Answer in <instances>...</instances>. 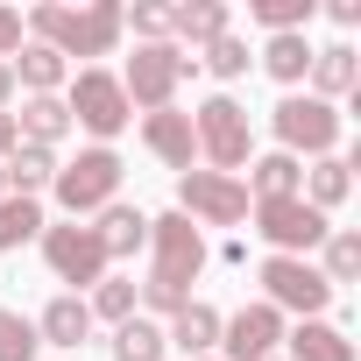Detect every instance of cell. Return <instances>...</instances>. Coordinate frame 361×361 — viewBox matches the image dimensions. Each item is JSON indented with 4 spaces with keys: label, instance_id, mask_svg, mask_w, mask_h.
Returning <instances> with one entry per match:
<instances>
[{
    "label": "cell",
    "instance_id": "obj_1",
    "mask_svg": "<svg viewBox=\"0 0 361 361\" xmlns=\"http://www.w3.org/2000/svg\"><path fill=\"white\" fill-rule=\"evenodd\" d=\"M149 276L135 283L142 290V319H170V312H185L192 305V283L206 276V262H213V248H206V234L185 220V213H156L149 220Z\"/></svg>",
    "mask_w": 361,
    "mask_h": 361
},
{
    "label": "cell",
    "instance_id": "obj_2",
    "mask_svg": "<svg viewBox=\"0 0 361 361\" xmlns=\"http://www.w3.org/2000/svg\"><path fill=\"white\" fill-rule=\"evenodd\" d=\"M29 43H50L64 64L71 57H114V43L128 36L121 29V0H92V8H57V0H43V8L22 15Z\"/></svg>",
    "mask_w": 361,
    "mask_h": 361
},
{
    "label": "cell",
    "instance_id": "obj_3",
    "mask_svg": "<svg viewBox=\"0 0 361 361\" xmlns=\"http://www.w3.org/2000/svg\"><path fill=\"white\" fill-rule=\"evenodd\" d=\"M121 177H128V163H121V149H78L71 163H57V177H50V199L71 213V220H92V213H106L114 199H121Z\"/></svg>",
    "mask_w": 361,
    "mask_h": 361
},
{
    "label": "cell",
    "instance_id": "obj_4",
    "mask_svg": "<svg viewBox=\"0 0 361 361\" xmlns=\"http://www.w3.org/2000/svg\"><path fill=\"white\" fill-rule=\"evenodd\" d=\"M192 135H199V156H206V170H227V177H241V170H248V156H255V128H248V106H241L234 92H213V99H199V114H192Z\"/></svg>",
    "mask_w": 361,
    "mask_h": 361
},
{
    "label": "cell",
    "instance_id": "obj_5",
    "mask_svg": "<svg viewBox=\"0 0 361 361\" xmlns=\"http://www.w3.org/2000/svg\"><path fill=\"white\" fill-rule=\"evenodd\" d=\"M192 71H199V57H185L177 43H135L128 71H114V78H121L128 106H142V114H163V106H177V85H185Z\"/></svg>",
    "mask_w": 361,
    "mask_h": 361
},
{
    "label": "cell",
    "instance_id": "obj_6",
    "mask_svg": "<svg viewBox=\"0 0 361 361\" xmlns=\"http://www.w3.org/2000/svg\"><path fill=\"white\" fill-rule=\"evenodd\" d=\"M64 114H71V128H85L99 149H114V135L135 121V106H128L121 78H114V71H99V64L71 71V85H64Z\"/></svg>",
    "mask_w": 361,
    "mask_h": 361
},
{
    "label": "cell",
    "instance_id": "obj_7",
    "mask_svg": "<svg viewBox=\"0 0 361 361\" xmlns=\"http://www.w3.org/2000/svg\"><path fill=\"white\" fill-rule=\"evenodd\" d=\"M269 128H276V149L283 156H340V106L312 99V92H283L269 106Z\"/></svg>",
    "mask_w": 361,
    "mask_h": 361
},
{
    "label": "cell",
    "instance_id": "obj_8",
    "mask_svg": "<svg viewBox=\"0 0 361 361\" xmlns=\"http://www.w3.org/2000/svg\"><path fill=\"white\" fill-rule=\"evenodd\" d=\"M177 213H185L199 234L206 227H248L255 199H248L241 177H227V170H185V177H177Z\"/></svg>",
    "mask_w": 361,
    "mask_h": 361
},
{
    "label": "cell",
    "instance_id": "obj_9",
    "mask_svg": "<svg viewBox=\"0 0 361 361\" xmlns=\"http://www.w3.org/2000/svg\"><path fill=\"white\" fill-rule=\"evenodd\" d=\"M262 305H276V312H298V319H326V305L340 298L326 276H319V262H305V255H262Z\"/></svg>",
    "mask_w": 361,
    "mask_h": 361
},
{
    "label": "cell",
    "instance_id": "obj_10",
    "mask_svg": "<svg viewBox=\"0 0 361 361\" xmlns=\"http://www.w3.org/2000/svg\"><path fill=\"white\" fill-rule=\"evenodd\" d=\"M248 220H255V234L269 241V255H305V262H312L319 241L333 234V220H326L319 206H305V199H262Z\"/></svg>",
    "mask_w": 361,
    "mask_h": 361
},
{
    "label": "cell",
    "instance_id": "obj_11",
    "mask_svg": "<svg viewBox=\"0 0 361 361\" xmlns=\"http://www.w3.org/2000/svg\"><path fill=\"white\" fill-rule=\"evenodd\" d=\"M43 262H50V276L57 283H71V298L78 290H92L99 276H114V262H106V248H99V234L92 227H78V220H64V227H43Z\"/></svg>",
    "mask_w": 361,
    "mask_h": 361
},
{
    "label": "cell",
    "instance_id": "obj_12",
    "mask_svg": "<svg viewBox=\"0 0 361 361\" xmlns=\"http://www.w3.org/2000/svg\"><path fill=\"white\" fill-rule=\"evenodd\" d=\"M283 347V312L276 305H241V312H227L220 319V361H269Z\"/></svg>",
    "mask_w": 361,
    "mask_h": 361
},
{
    "label": "cell",
    "instance_id": "obj_13",
    "mask_svg": "<svg viewBox=\"0 0 361 361\" xmlns=\"http://www.w3.org/2000/svg\"><path fill=\"white\" fill-rule=\"evenodd\" d=\"M142 149L163 163V170H199V135H192V114H177V106H163V114H142Z\"/></svg>",
    "mask_w": 361,
    "mask_h": 361
},
{
    "label": "cell",
    "instance_id": "obj_14",
    "mask_svg": "<svg viewBox=\"0 0 361 361\" xmlns=\"http://www.w3.org/2000/svg\"><path fill=\"white\" fill-rule=\"evenodd\" d=\"M305 85H312V99H326V106L354 99V92H361V57H354V43H326V50H312Z\"/></svg>",
    "mask_w": 361,
    "mask_h": 361
},
{
    "label": "cell",
    "instance_id": "obj_15",
    "mask_svg": "<svg viewBox=\"0 0 361 361\" xmlns=\"http://www.w3.org/2000/svg\"><path fill=\"white\" fill-rule=\"evenodd\" d=\"M163 347H177L185 361H206V354H220V312H213L206 298H192L185 312H170V326H163Z\"/></svg>",
    "mask_w": 361,
    "mask_h": 361
},
{
    "label": "cell",
    "instance_id": "obj_16",
    "mask_svg": "<svg viewBox=\"0 0 361 361\" xmlns=\"http://www.w3.org/2000/svg\"><path fill=\"white\" fill-rule=\"evenodd\" d=\"M234 29V15H227V0H185V8H170V43L177 50H206V43H220Z\"/></svg>",
    "mask_w": 361,
    "mask_h": 361
},
{
    "label": "cell",
    "instance_id": "obj_17",
    "mask_svg": "<svg viewBox=\"0 0 361 361\" xmlns=\"http://www.w3.org/2000/svg\"><path fill=\"white\" fill-rule=\"evenodd\" d=\"M92 234H99L106 262H128L135 248H149V213H142V206H128V199H114L106 213H92Z\"/></svg>",
    "mask_w": 361,
    "mask_h": 361
},
{
    "label": "cell",
    "instance_id": "obj_18",
    "mask_svg": "<svg viewBox=\"0 0 361 361\" xmlns=\"http://www.w3.org/2000/svg\"><path fill=\"white\" fill-rule=\"evenodd\" d=\"M283 361H354V340H347V326H333V319H298V326H283Z\"/></svg>",
    "mask_w": 361,
    "mask_h": 361
},
{
    "label": "cell",
    "instance_id": "obj_19",
    "mask_svg": "<svg viewBox=\"0 0 361 361\" xmlns=\"http://www.w3.org/2000/svg\"><path fill=\"white\" fill-rule=\"evenodd\" d=\"M312 50H319V43H312L305 29H290V36H262V57H255V64H262L283 92H298L305 71H312Z\"/></svg>",
    "mask_w": 361,
    "mask_h": 361
},
{
    "label": "cell",
    "instance_id": "obj_20",
    "mask_svg": "<svg viewBox=\"0 0 361 361\" xmlns=\"http://www.w3.org/2000/svg\"><path fill=\"white\" fill-rule=\"evenodd\" d=\"M8 71H15V85H22L29 99H36V92H64V85H71V64H64L50 43H22V50L8 57Z\"/></svg>",
    "mask_w": 361,
    "mask_h": 361
},
{
    "label": "cell",
    "instance_id": "obj_21",
    "mask_svg": "<svg viewBox=\"0 0 361 361\" xmlns=\"http://www.w3.org/2000/svg\"><path fill=\"white\" fill-rule=\"evenodd\" d=\"M15 135H22V142H36V149H64V135H71L64 92H36V99H22V114H15Z\"/></svg>",
    "mask_w": 361,
    "mask_h": 361
},
{
    "label": "cell",
    "instance_id": "obj_22",
    "mask_svg": "<svg viewBox=\"0 0 361 361\" xmlns=\"http://www.w3.org/2000/svg\"><path fill=\"white\" fill-rule=\"evenodd\" d=\"M36 340H43V347H64V354L85 347V340H92V312H85V298H71V290L50 298L43 319H36Z\"/></svg>",
    "mask_w": 361,
    "mask_h": 361
},
{
    "label": "cell",
    "instance_id": "obj_23",
    "mask_svg": "<svg viewBox=\"0 0 361 361\" xmlns=\"http://www.w3.org/2000/svg\"><path fill=\"white\" fill-rule=\"evenodd\" d=\"M248 199L262 206V199H298V185H305V163L298 156H283V149H269V156H248Z\"/></svg>",
    "mask_w": 361,
    "mask_h": 361
},
{
    "label": "cell",
    "instance_id": "obj_24",
    "mask_svg": "<svg viewBox=\"0 0 361 361\" xmlns=\"http://www.w3.org/2000/svg\"><path fill=\"white\" fill-rule=\"evenodd\" d=\"M57 149H36V142H15L8 149V163H0V177H8V192L15 199H36V192H50V177H57Z\"/></svg>",
    "mask_w": 361,
    "mask_h": 361
},
{
    "label": "cell",
    "instance_id": "obj_25",
    "mask_svg": "<svg viewBox=\"0 0 361 361\" xmlns=\"http://www.w3.org/2000/svg\"><path fill=\"white\" fill-rule=\"evenodd\" d=\"M347 192H354V170H347L340 156H312V163H305V185H298L305 206H319V213L333 220V206H347Z\"/></svg>",
    "mask_w": 361,
    "mask_h": 361
},
{
    "label": "cell",
    "instance_id": "obj_26",
    "mask_svg": "<svg viewBox=\"0 0 361 361\" xmlns=\"http://www.w3.org/2000/svg\"><path fill=\"white\" fill-rule=\"evenodd\" d=\"M319 276H326L333 290L361 283V234H354V227H333V234L319 241Z\"/></svg>",
    "mask_w": 361,
    "mask_h": 361
},
{
    "label": "cell",
    "instance_id": "obj_27",
    "mask_svg": "<svg viewBox=\"0 0 361 361\" xmlns=\"http://www.w3.org/2000/svg\"><path fill=\"white\" fill-rule=\"evenodd\" d=\"M106 347H114V361H163V354H170V347H163V326H156V319H142V312H135V319H121Z\"/></svg>",
    "mask_w": 361,
    "mask_h": 361
},
{
    "label": "cell",
    "instance_id": "obj_28",
    "mask_svg": "<svg viewBox=\"0 0 361 361\" xmlns=\"http://www.w3.org/2000/svg\"><path fill=\"white\" fill-rule=\"evenodd\" d=\"M43 227H50V220H43V206H36V199H15V192L0 199V255L43 241Z\"/></svg>",
    "mask_w": 361,
    "mask_h": 361
},
{
    "label": "cell",
    "instance_id": "obj_29",
    "mask_svg": "<svg viewBox=\"0 0 361 361\" xmlns=\"http://www.w3.org/2000/svg\"><path fill=\"white\" fill-rule=\"evenodd\" d=\"M85 312H92V319H106V326L135 319V312H142V290H135V276H99V283H92V298H85Z\"/></svg>",
    "mask_w": 361,
    "mask_h": 361
},
{
    "label": "cell",
    "instance_id": "obj_30",
    "mask_svg": "<svg viewBox=\"0 0 361 361\" xmlns=\"http://www.w3.org/2000/svg\"><path fill=\"white\" fill-rule=\"evenodd\" d=\"M199 64H206V71H213L220 85H234V78H248L255 50H248V36H234V29H227L220 43H206V50H199Z\"/></svg>",
    "mask_w": 361,
    "mask_h": 361
},
{
    "label": "cell",
    "instance_id": "obj_31",
    "mask_svg": "<svg viewBox=\"0 0 361 361\" xmlns=\"http://www.w3.org/2000/svg\"><path fill=\"white\" fill-rule=\"evenodd\" d=\"M43 340H36V319L15 312V305H0V361H36Z\"/></svg>",
    "mask_w": 361,
    "mask_h": 361
},
{
    "label": "cell",
    "instance_id": "obj_32",
    "mask_svg": "<svg viewBox=\"0 0 361 361\" xmlns=\"http://www.w3.org/2000/svg\"><path fill=\"white\" fill-rule=\"evenodd\" d=\"M248 15H255L269 36H290V29H305V22L319 15V0H248Z\"/></svg>",
    "mask_w": 361,
    "mask_h": 361
},
{
    "label": "cell",
    "instance_id": "obj_33",
    "mask_svg": "<svg viewBox=\"0 0 361 361\" xmlns=\"http://www.w3.org/2000/svg\"><path fill=\"white\" fill-rule=\"evenodd\" d=\"M121 29H135V43H170V8H163V0L121 8Z\"/></svg>",
    "mask_w": 361,
    "mask_h": 361
},
{
    "label": "cell",
    "instance_id": "obj_34",
    "mask_svg": "<svg viewBox=\"0 0 361 361\" xmlns=\"http://www.w3.org/2000/svg\"><path fill=\"white\" fill-rule=\"evenodd\" d=\"M22 43H29V29H22V15H15V8H0V57H15Z\"/></svg>",
    "mask_w": 361,
    "mask_h": 361
},
{
    "label": "cell",
    "instance_id": "obj_35",
    "mask_svg": "<svg viewBox=\"0 0 361 361\" xmlns=\"http://www.w3.org/2000/svg\"><path fill=\"white\" fill-rule=\"evenodd\" d=\"M326 15H333L340 29H354V22H361V0H326Z\"/></svg>",
    "mask_w": 361,
    "mask_h": 361
},
{
    "label": "cell",
    "instance_id": "obj_36",
    "mask_svg": "<svg viewBox=\"0 0 361 361\" xmlns=\"http://www.w3.org/2000/svg\"><path fill=\"white\" fill-rule=\"evenodd\" d=\"M22 135H15V114H0V163H8V149H15Z\"/></svg>",
    "mask_w": 361,
    "mask_h": 361
},
{
    "label": "cell",
    "instance_id": "obj_37",
    "mask_svg": "<svg viewBox=\"0 0 361 361\" xmlns=\"http://www.w3.org/2000/svg\"><path fill=\"white\" fill-rule=\"evenodd\" d=\"M8 99H15V71H8V57H0V114H8Z\"/></svg>",
    "mask_w": 361,
    "mask_h": 361
},
{
    "label": "cell",
    "instance_id": "obj_38",
    "mask_svg": "<svg viewBox=\"0 0 361 361\" xmlns=\"http://www.w3.org/2000/svg\"><path fill=\"white\" fill-rule=\"evenodd\" d=\"M0 199H8V177H0Z\"/></svg>",
    "mask_w": 361,
    "mask_h": 361
},
{
    "label": "cell",
    "instance_id": "obj_39",
    "mask_svg": "<svg viewBox=\"0 0 361 361\" xmlns=\"http://www.w3.org/2000/svg\"><path fill=\"white\" fill-rule=\"evenodd\" d=\"M206 361H220V354H206Z\"/></svg>",
    "mask_w": 361,
    "mask_h": 361
},
{
    "label": "cell",
    "instance_id": "obj_40",
    "mask_svg": "<svg viewBox=\"0 0 361 361\" xmlns=\"http://www.w3.org/2000/svg\"><path fill=\"white\" fill-rule=\"evenodd\" d=\"M269 361H283V354H269Z\"/></svg>",
    "mask_w": 361,
    "mask_h": 361
}]
</instances>
